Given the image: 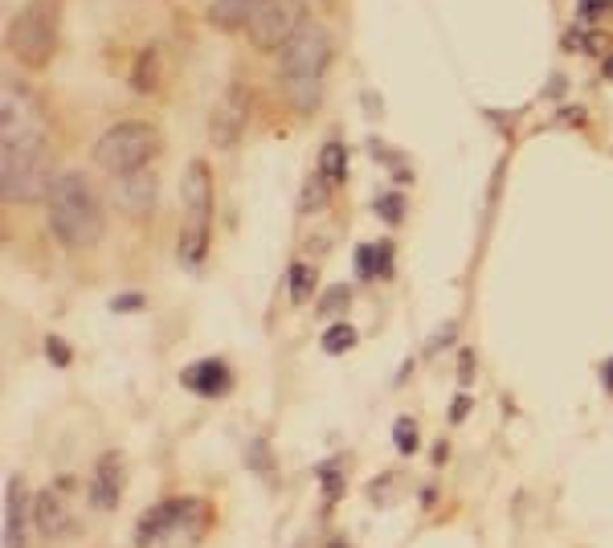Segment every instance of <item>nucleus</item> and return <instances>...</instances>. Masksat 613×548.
<instances>
[{"label":"nucleus","mask_w":613,"mask_h":548,"mask_svg":"<svg viewBox=\"0 0 613 548\" xmlns=\"http://www.w3.org/2000/svg\"><path fill=\"white\" fill-rule=\"evenodd\" d=\"M332 62V37H327L323 25L303 21L299 33L279 49V82L287 103L299 115H311L319 107L323 95V70Z\"/></svg>","instance_id":"obj_1"},{"label":"nucleus","mask_w":613,"mask_h":548,"mask_svg":"<svg viewBox=\"0 0 613 548\" xmlns=\"http://www.w3.org/2000/svg\"><path fill=\"white\" fill-rule=\"evenodd\" d=\"M46 205L49 230L66 250H87L103 238V205L82 172H57Z\"/></svg>","instance_id":"obj_2"},{"label":"nucleus","mask_w":613,"mask_h":548,"mask_svg":"<svg viewBox=\"0 0 613 548\" xmlns=\"http://www.w3.org/2000/svg\"><path fill=\"white\" fill-rule=\"evenodd\" d=\"M209 528L205 500H164L148 508L136 524L139 548H197Z\"/></svg>","instance_id":"obj_3"},{"label":"nucleus","mask_w":613,"mask_h":548,"mask_svg":"<svg viewBox=\"0 0 613 548\" xmlns=\"http://www.w3.org/2000/svg\"><path fill=\"white\" fill-rule=\"evenodd\" d=\"M180 205H184V230H180V263L197 266L209 246V222H213V176L205 160H189L180 176Z\"/></svg>","instance_id":"obj_4"},{"label":"nucleus","mask_w":613,"mask_h":548,"mask_svg":"<svg viewBox=\"0 0 613 548\" xmlns=\"http://www.w3.org/2000/svg\"><path fill=\"white\" fill-rule=\"evenodd\" d=\"M156 156H159V131L152 123H136V119L107 128L95 143V164L111 176L144 172Z\"/></svg>","instance_id":"obj_5"},{"label":"nucleus","mask_w":613,"mask_h":548,"mask_svg":"<svg viewBox=\"0 0 613 548\" xmlns=\"http://www.w3.org/2000/svg\"><path fill=\"white\" fill-rule=\"evenodd\" d=\"M8 49L29 70L49 66L57 49V0H29L8 25Z\"/></svg>","instance_id":"obj_6"},{"label":"nucleus","mask_w":613,"mask_h":548,"mask_svg":"<svg viewBox=\"0 0 613 548\" xmlns=\"http://www.w3.org/2000/svg\"><path fill=\"white\" fill-rule=\"evenodd\" d=\"M46 115L37 98L21 87L16 78H5V103H0V148H29L41 151L46 143Z\"/></svg>","instance_id":"obj_7"},{"label":"nucleus","mask_w":613,"mask_h":548,"mask_svg":"<svg viewBox=\"0 0 613 548\" xmlns=\"http://www.w3.org/2000/svg\"><path fill=\"white\" fill-rule=\"evenodd\" d=\"M49 148H0V192L8 205L49 197Z\"/></svg>","instance_id":"obj_8"},{"label":"nucleus","mask_w":613,"mask_h":548,"mask_svg":"<svg viewBox=\"0 0 613 548\" xmlns=\"http://www.w3.org/2000/svg\"><path fill=\"white\" fill-rule=\"evenodd\" d=\"M303 25V5L299 0H262V8L250 21V37L258 49H282Z\"/></svg>","instance_id":"obj_9"},{"label":"nucleus","mask_w":613,"mask_h":548,"mask_svg":"<svg viewBox=\"0 0 613 548\" xmlns=\"http://www.w3.org/2000/svg\"><path fill=\"white\" fill-rule=\"evenodd\" d=\"M246 123H250V90L241 82H230L221 90V98L213 103V115H209V140L225 151L241 140Z\"/></svg>","instance_id":"obj_10"},{"label":"nucleus","mask_w":613,"mask_h":548,"mask_svg":"<svg viewBox=\"0 0 613 548\" xmlns=\"http://www.w3.org/2000/svg\"><path fill=\"white\" fill-rule=\"evenodd\" d=\"M25 516H33L25 479H8V491H5V548H25Z\"/></svg>","instance_id":"obj_11"},{"label":"nucleus","mask_w":613,"mask_h":548,"mask_svg":"<svg viewBox=\"0 0 613 548\" xmlns=\"http://www.w3.org/2000/svg\"><path fill=\"white\" fill-rule=\"evenodd\" d=\"M180 381L189 385L192 393H200V398H221V393H230V365L225 360H197V365H189L180 373Z\"/></svg>","instance_id":"obj_12"},{"label":"nucleus","mask_w":613,"mask_h":548,"mask_svg":"<svg viewBox=\"0 0 613 548\" xmlns=\"http://www.w3.org/2000/svg\"><path fill=\"white\" fill-rule=\"evenodd\" d=\"M33 528H37L46 541H57V536L70 532V508H66L62 495L49 491V487L33 500Z\"/></svg>","instance_id":"obj_13"},{"label":"nucleus","mask_w":613,"mask_h":548,"mask_svg":"<svg viewBox=\"0 0 613 548\" xmlns=\"http://www.w3.org/2000/svg\"><path fill=\"white\" fill-rule=\"evenodd\" d=\"M119 491H123V462L119 454H103L95 467V483H90V503L98 512H111L119 503Z\"/></svg>","instance_id":"obj_14"},{"label":"nucleus","mask_w":613,"mask_h":548,"mask_svg":"<svg viewBox=\"0 0 613 548\" xmlns=\"http://www.w3.org/2000/svg\"><path fill=\"white\" fill-rule=\"evenodd\" d=\"M119 205L128 209L131 217H144L152 213L156 205V176L152 172H131V176H119Z\"/></svg>","instance_id":"obj_15"},{"label":"nucleus","mask_w":613,"mask_h":548,"mask_svg":"<svg viewBox=\"0 0 613 548\" xmlns=\"http://www.w3.org/2000/svg\"><path fill=\"white\" fill-rule=\"evenodd\" d=\"M258 8H262V0H213L205 16H209V25H217V29L238 33V29H250Z\"/></svg>","instance_id":"obj_16"},{"label":"nucleus","mask_w":613,"mask_h":548,"mask_svg":"<svg viewBox=\"0 0 613 548\" xmlns=\"http://www.w3.org/2000/svg\"><path fill=\"white\" fill-rule=\"evenodd\" d=\"M356 271L364 278H389L393 274V246L389 242H381V246H360L356 250Z\"/></svg>","instance_id":"obj_17"},{"label":"nucleus","mask_w":613,"mask_h":548,"mask_svg":"<svg viewBox=\"0 0 613 548\" xmlns=\"http://www.w3.org/2000/svg\"><path fill=\"white\" fill-rule=\"evenodd\" d=\"M319 172H323L332 184H343V181H348V151H343L340 140L323 143V151H319Z\"/></svg>","instance_id":"obj_18"},{"label":"nucleus","mask_w":613,"mask_h":548,"mask_svg":"<svg viewBox=\"0 0 613 548\" xmlns=\"http://www.w3.org/2000/svg\"><path fill=\"white\" fill-rule=\"evenodd\" d=\"M131 87L136 90H156L159 87V49L156 46L139 49L136 70H131Z\"/></svg>","instance_id":"obj_19"},{"label":"nucleus","mask_w":613,"mask_h":548,"mask_svg":"<svg viewBox=\"0 0 613 548\" xmlns=\"http://www.w3.org/2000/svg\"><path fill=\"white\" fill-rule=\"evenodd\" d=\"M327 197H332V181H327L323 172L307 176L303 192H299V213H319V209L327 205Z\"/></svg>","instance_id":"obj_20"},{"label":"nucleus","mask_w":613,"mask_h":548,"mask_svg":"<svg viewBox=\"0 0 613 548\" xmlns=\"http://www.w3.org/2000/svg\"><path fill=\"white\" fill-rule=\"evenodd\" d=\"M246 462L254 467L258 479H274V459H271V446H266V438H254V442H250Z\"/></svg>","instance_id":"obj_21"},{"label":"nucleus","mask_w":613,"mask_h":548,"mask_svg":"<svg viewBox=\"0 0 613 548\" xmlns=\"http://www.w3.org/2000/svg\"><path fill=\"white\" fill-rule=\"evenodd\" d=\"M311 291H315V271H311L307 263H295V266H291V299L307 303Z\"/></svg>","instance_id":"obj_22"},{"label":"nucleus","mask_w":613,"mask_h":548,"mask_svg":"<svg viewBox=\"0 0 613 548\" xmlns=\"http://www.w3.org/2000/svg\"><path fill=\"white\" fill-rule=\"evenodd\" d=\"M352 344H356V327H348V324L327 327V336H323V352H327V357H340V352H348Z\"/></svg>","instance_id":"obj_23"},{"label":"nucleus","mask_w":613,"mask_h":548,"mask_svg":"<svg viewBox=\"0 0 613 548\" xmlns=\"http://www.w3.org/2000/svg\"><path fill=\"white\" fill-rule=\"evenodd\" d=\"M376 213H381V222H389V225H397L401 217H405V197L401 192H384V197H376Z\"/></svg>","instance_id":"obj_24"},{"label":"nucleus","mask_w":613,"mask_h":548,"mask_svg":"<svg viewBox=\"0 0 613 548\" xmlns=\"http://www.w3.org/2000/svg\"><path fill=\"white\" fill-rule=\"evenodd\" d=\"M393 442H397L401 454H414L417 450V426L409 418H397L393 421Z\"/></svg>","instance_id":"obj_25"},{"label":"nucleus","mask_w":613,"mask_h":548,"mask_svg":"<svg viewBox=\"0 0 613 548\" xmlns=\"http://www.w3.org/2000/svg\"><path fill=\"white\" fill-rule=\"evenodd\" d=\"M348 303H352V291L340 283V286H327V291H323V299H319V307H315V311H323V315H335V311H343Z\"/></svg>","instance_id":"obj_26"},{"label":"nucleus","mask_w":613,"mask_h":548,"mask_svg":"<svg viewBox=\"0 0 613 548\" xmlns=\"http://www.w3.org/2000/svg\"><path fill=\"white\" fill-rule=\"evenodd\" d=\"M46 357L54 360L57 368H66V365H70V348L62 344V336H49V340H46Z\"/></svg>","instance_id":"obj_27"},{"label":"nucleus","mask_w":613,"mask_h":548,"mask_svg":"<svg viewBox=\"0 0 613 548\" xmlns=\"http://www.w3.org/2000/svg\"><path fill=\"white\" fill-rule=\"evenodd\" d=\"M577 13L581 21H598L601 13H609V0H577Z\"/></svg>","instance_id":"obj_28"},{"label":"nucleus","mask_w":613,"mask_h":548,"mask_svg":"<svg viewBox=\"0 0 613 548\" xmlns=\"http://www.w3.org/2000/svg\"><path fill=\"white\" fill-rule=\"evenodd\" d=\"M111 307L115 311H139V307H144V295H115Z\"/></svg>","instance_id":"obj_29"},{"label":"nucleus","mask_w":613,"mask_h":548,"mask_svg":"<svg viewBox=\"0 0 613 548\" xmlns=\"http://www.w3.org/2000/svg\"><path fill=\"white\" fill-rule=\"evenodd\" d=\"M466 413H470V398H466V393H458V398H455V409H450V421H462Z\"/></svg>","instance_id":"obj_30"},{"label":"nucleus","mask_w":613,"mask_h":548,"mask_svg":"<svg viewBox=\"0 0 613 548\" xmlns=\"http://www.w3.org/2000/svg\"><path fill=\"white\" fill-rule=\"evenodd\" d=\"M470 368H475V357H470V352H462V381H470V377H475V373H470Z\"/></svg>","instance_id":"obj_31"},{"label":"nucleus","mask_w":613,"mask_h":548,"mask_svg":"<svg viewBox=\"0 0 613 548\" xmlns=\"http://www.w3.org/2000/svg\"><path fill=\"white\" fill-rule=\"evenodd\" d=\"M601 74L613 82V54H606V62H601Z\"/></svg>","instance_id":"obj_32"},{"label":"nucleus","mask_w":613,"mask_h":548,"mask_svg":"<svg viewBox=\"0 0 613 548\" xmlns=\"http://www.w3.org/2000/svg\"><path fill=\"white\" fill-rule=\"evenodd\" d=\"M606 385H609V389H613V360H609V365H606Z\"/></svg>","instance_id":"obj_33"}]
</instances>
